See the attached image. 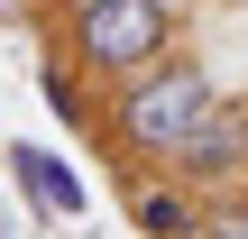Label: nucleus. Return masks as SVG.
<instances>
[{"label": "nucleus", "mask_w": 248, "mask_h": 239, "mask_svg": "<svg viewBox=\"0 0 248 239\" xmlns=\"http://www.w3.org/2000/svg\"><path fill=\"white\" fill-rule=\"evenodd\" d=\"M156 175H175V184H193V193H221V184H248V92L230 101H212L184 138H175V157L156 166Z\"/></svg>", "instance_id": "obj_3"}, {"label": "nucleus", "mask_w": 248, "mask_h": 239, "mask_svg": "<svg viewBox=\"0 0 248 239\" xmlns=\"http://www.w3.org/2000/svg\"><path fill=\"white\" fill-rule=\"evenodd\" d=\"M64 55L92 83H129L175 55V0H74L64 9Z\"/></svg>", "instance_id": "obj_2"}, {"label": "nucleus", "mask_w": 248, "mask_h": 239, "mask_svg": "<svg viewBox=\"0 0 248 239\" xmlns=\"http://www.w3.org/2000/svg\"><path fill=\"white\" fill-rule=\"evenodd\" d=\"M0 166H9V184H18V203H28L37 221H83V203H92V193H83V175H74V166H64L55 147L18 138V147H9Z\"/></svg>", "instance_id": "obj_4"}, {"label": "nucleus", "mask_w": 248, "mask_h": 239, "mask_svg": "<svg viewBox=\"0 0 248 239\" xmlns=\"http://www.w3.org/2000/svg\"><path fill=\"white\" fill-rule=\"evenodd\" d=\"M37 92H46V101H55V111H64V129H101V120H92V111H83V83H74V74H64V64H55V55H46V64H37Z\"/></svg>", "instance_id": "obj_7"}, {"label": "nucleus", "mask_w": 248, "mask_h": 239, "mask_svg": "<svg viewBox=\"0 0 248 239\" xmlns=\"http://www.w3.org/2000/svg\"><path fill=\"white\" fill-rule=\"evenodd\" d=\"M28 9H46V0H28Z\"/></svg>", "instance_id": "obj_8"}, {"label": "nucleus", "mask_w": 248, "mask_h": 239, "mask_svg": "<svg viewBox=\"0 0 248 239\" xmlns=\"http://www.w3.org/2000/svg\"><path fill=\"white\" fill-rule=\"evenodd\" d=\"M193 239H248V184L202 193V230H193Z\"/></svg>", "instance_id": "obj_6"}, {"label": "nucleus", "mask_w": 248, "mask_h": 239, "mask_svg": "<svg viewBox=\"0 0 248 239\" xmlns=\"http://www.w3.org/2000/svg\"><path fill=\"white\" fill-rule=\"evenodd\" d=\"M212 101H221L212 64H202V55H166V64H147V74L110 83L101 138H110V157H120L129 175H147V166H166V157H175V138H184Z\"/></svg>", "instance_id": "obj_1"}, {"label": "nucleus", "mask_w": 248, "mask_h": 239, "mask_svg": "<svg viewBox=\"0 0 248 239\" xmlns=\"http://www.w3.org/2000/svg\"><path fill=\"white\" fill-rule=\"evenodd\" d=\"M129 230H138V239H193V230H202V193L147 166V184L129 193Z\"/></svg>", "instance_id": "obj_5"}]
</instances>
